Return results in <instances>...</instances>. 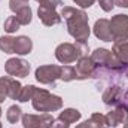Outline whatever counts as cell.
Here are the masks:
<instances>
[{
	"label": "cell",
	"mask_w": 128,
	"mask_h": 128,
	"mask_svg": "<svg viewBox=\"0 0 128 128\" xmlns=\"http://www.w3.org/2000/svg\"><path fill=\"white\" fill-rule=\"evenodd\" d=\"M22 85L12 76L0 78V103H3L8 97L12 100H18Z\"/></svg>",
	"instance_id": "obj_9"
},
{
	"label": "cell",
	"mask_w": 128,
	"mask_h": 128,
	"mask_svg": "<svg viewBox=\"0 0 128 128\" xmlns=\"http://www.w3.org/2000/svg\"><path fill=\"white\" fill-rule=\"evenodd\" d=\"M80 116H82V113L78 110V109H64L63 112H60V119H63L64 122H67V124H73V122H78L79 119H80Z\"/></svg>",
	"instance_id": "obj_18"
},
{
	"label": "cell",
	"mask_w": 128,
	"mask_h": 128,
	"mask_svg": "<svg viewBox=\"0 0 128 128\" xmlns=\"http://www.w3.org/2000/svg\"><path fill=\"white\" fill-rule=\"evenodd\" d=\"M51 128H70V124H67V122H64L63 119L57 118V119H54L52 127H51Z\"/></svg>",
	"instance_id": "obj_27"
},
{
	"label": "cell",
	"mask_w": 128,
	"mask_h": 128,
	"mask_svg": "<svg viewBox=\"0 0 128 128\" xmlns=\"http://www.w3.org/2000/svg\"><path fill=\"white\" fill-rule=\"evenodd\" d=\"M36 92V86L34 85H26L21 88V92H20V97H18V101L20 103H27L28 100H32L33 96Z\"/></svg>",
	"instance_id": "obj_22"
},
{
	"label": "cell",
	"mask_w": 128,
	"mask_h": 128,
	"mask_svg": "<svg viewBox=\"0 0 128 128\" xmlns=\"http://www.w3.org/2000/svg\"><path fill=\"white\" fill-rule=\"evenodd\" d=\"M128 122V109L124 107H113L107 115H106V127L107 128H116L121 124Z\"/></svg>",
	"instance_id": "obj_14"
},
{
	"label": "cell",
	"mask_w": 128,
	"mask_h": 128,
	"mask_svg": "<svg viewBox=\"0 0 128 128\" xmlns=\"http://www.w3.org/2000/svg\"><path fill=\"white\" fill-rule=\"evenodd\" d=\"M94 36L103 42H112V34H110V20L100 18L94 24Z\"/></svg>",
	"instance_id": "obj_15"
},
{
	"label": "cell",
	"mask_w": 128,
	"mask_h": 128,
	"mask_svg": "<svg viewBox=\"0 0 128 128\" xmlns=\"http://www.w3.org/2000/svg\"><path fill=\"white\" fill-rule=\"evenodd\" d=\"M61 6L64 3L61 0H42L39 3V9H37V16L42 21L43 26L46 27H52V26H58L63 21L61 14L57 12V8Z\"/></svg>",
	"instance_id": "obj_5"
},
{
	"label": "cell",
	"mask_w": 128,
	"mask_h": 128,
	"mask_svg": "<svg viewBox=\"0 0 128 128\" xmlns=\"http://www.w3.org/2000/svg\"><path fill=\"white\" fill-rule=\"evenodd\" d=\"M112 52L122 61V63L128 64V42H122V43H113Z\"/></svg>",
	"instance_id": "obj_19"
},
{
	"label": "cell",
	"mask_w": 128,
	"mask_h": 128,
	"mask_svg": "<svg viewBox=\"0 0 128 128\" xmlns=\"http://www.w3.org/2000/svg\"><path fill=\"white\" fill-rule=\"evenodd\" d=\"M61 16L66 20L68 34L76 42L86 43V40L90 39V34H91L90 18H88L86 12L82 9L72 8V6H63L61 8Z\"/></svg>",
	"instance_id": "obj_2"
},
{
	"label": "cell",
	"mask_w": 128,
	"mask_h": 128,
	"mask_svg": "<svg viewBox=\"0 0 128 128\" xmlns=\"http://www.w3.org/2000/svg\"><path fill=\"white\" fill-rule=\"evenodd\" d=\"M21 121L24 128H51L54 122V116L49 113H42V115L26 113L22 115Z\"/></svg>",
	"instance_id": "obj_12"
},
{
	"label": "cell",
	"mask_w": 128,
	"mask_h": 128,
	"mask_svg": "<svg viewBox=\"0 0 128 128\" xmlns=\"http://www.w3.org/2000/svg\"><path fill=\"white\" fill-rule=\"evenodd\" d=\"M26 2H30V0H26Z\"/></svg>",
	"instance_id": "obj_33"
},
{
	"label": "cell",
	"mask_w": 128,
	"mask_h": 128,
	"mask_svg": "<svg viewBox=\"0 0 128 128\" xmlns=\"http://www.w3.org/2000/svg\"><path fill=\"white\" fill-rule=\"evenodd\" d=\"M92 79L97 80L98 88L101 86V100L107 107L128 109V64L116 70L96 66Z\"/></svg>",
	"instance_id": "obj_1"
},
{
	"label": "cell",
	"mask_w": 128,
	"mask_h": 128,
	"mask_svg": "<svg viewBox=\"0 0 128 128\" xmlns=\"http://www.w3.org/2000/svg\"><path fill=\"white\" fill-rule=\"evenodd\" d=\"M91 58L96 63L97 67H103V68L116 70V68H121L125 66V63H122L112 51H109L106 48H97L91 54Z\"/></svg>",
	"instance_id": "obj_6"
},
{
	"label": "cell",
	"mask_w": 128,
	"mask_h": 128,
	"mask_svg": "<svg viewBox=\"0 0 128 128\" xmlns=\"http://www.w3.org/2000/svg\"><path fill=\"white\" fill-rule=\"evenodd\" d=\"M36 2H39V3H40V2H42V0H36Z\"/></svg>",
	"instance_id": "obj_32"
},
{
	"label": "cell",
	"mask_w": 128,
	"mask_h": 128,
	"mask_svg": "<svg viewBox=\"0 0 128 128\" xmlns=\"http://www.w3.org/2000/svg\"><path fill=\"white\" fill-rule=\"evenodd\" d=\"M32 104L34 110L49 113V112H57L63 107V98L51 94L45 88H36V92L32 98Z\"/></svg>",
	"instance_id": "obj_4"
},
{
	"label": "cell",
	"mask_w": 128,
	"mask_h": 128,
	"mask_svg": "<svg viewBox=\"0 0 128 128\" xmlns=\"http://www.w3.org/2000/svg\"><path fill=\"white\" fill-rule=\"evenodd\" d=\"M6 119L10 124H16L20 119H22V110H21V107L16 106V104H12L8 109V112H6Z\"/></svg>",
	"instance_id": "obj_20"
},
{
	"label": "cell",
	"mask_w": 128,
	"mask_h": 128,
	"mask_svg": "<svg viewBox=\"0 0 128 128\" xmlns=\"http://www.w3.org/2000/svg\"><path fill=\"white\" fill-rule=\"evenodd\" d=\"M76 128H107L106 127V115H101V113L96 112L91 115L90 119L76 125Z\"/></svg>",
	"instance_id": "obj_17"
},
{
	"label": "cell",
	"mask_w": 128,
	"mask_h": 128,
	"mask_svg": "<svg viewBox=\"0 0 128 128\" xmlns=\"http://www.w3.org/2000/svg\"><path fill=\"white\" fill-rule=\"evenodd\" d=\"M32 51H33V42L28 36H18V37H15L14 54H16V55H27Z\"/></svg>",
	"instance_id": "obj_16"
},
{
	"label": "cell",
	"mask_w": 128,
	"mask_h": 128,
	"mask_svg": "<svg viewBox=\"0 0 128 128\" xmlns=\"http://www.w3.org/2000/svg\"><path fill=\"white\" fill-rule=\"evenodd\" d=\"M36 80L43 84V85H51L55 86L57 79L61 76V66L57 64H46V66H39L36 68Z\"/></svg>",
	"instance_id": "obj_8"
},
{
	"label": "cell",
	"mask_w": 128,
	"mask_h": 128,
	"mask_svg": "<svg viewBox=\"0 0 128 128\" xmlns=\"http://www.w3.org/2000/svg\"><path fill=\"white\" fill-rule=\"evenodd\" d=\"M74 70H76V80L92 79L94 72H96V63L92 61L91 55H85V57L78 60Z\"/></svg>",
	"instance_id": "obj_13"
},
{
	"label": "cell",
	"mask_w": 128,
	"mask_h": 128,
	"mask_svg": "<svg viewBox=\"0 0 128 128\" xmlns=\"http://www.w3.org/2000/svg\"><path fill=\"white\" fill-rule=\"evenodd\" d=\"M20 27H21V24L18 22V20H16L15 15L9 16V18L4 21V24H3V28H4L6 33H15L16 30H20Z\"/></svg>",
	"instance_id": "obj_24"
},
{
	"label": "cell",
	"mask_w": 128,
	"mask_h": 128,
	"mask_svg": "<svg viewBox=\"0 0 128 128\" xmlns=\"http://www.w3.org/2000/svg\"><path fill=\"white\" fill-rule=\"evenodd\" d=\"M4 72L12 78H27L30 73V64L22 58H9L4 63Z\"/></svg>",
	"instance_id": "obj_11"
},
{
	"label": "cell",
	"mask_w": 128,
	"mask_h": 128,
	"mask_svg": "<svg viewBox=\"0 0 128 128\" xmlns=\"http://www.w3.org/2000/svg\"><path fill=\"white\" fill-rule=\"evenodd\" d=\"M9 9L15 14L21 26H28L33 20V12L28 2L26 0H9Z\"/></svg>",
	"instance_id": "obj_10"
},
{
	"label": "cell",
	"mask_w": 128,
	"mask_h": 128,
	"mask_svg": "<svg viewBox=\"0 0 128 128\" xmlns=\"http://www.w3.org/2000/svg\"><path fill=\"white\" fill-rule=\"evenodd\" d=\"M110 34L113 43L128 42V15L118 14L110 20Z\"/></svg>",
	"instance_id": "obj_7"
},
{
	"label": "cell",
	"mask_w": 128,
	"mask_h": 128,
	"mask_svg": "<svg viewBox=\"0 0 128 128\" xmlns=\"http://www.w3.org/2000/svg\"><path fill=\"white\" fill-rule=\"evenodd\" d=\"M115 4L119 8H128V0H115Z\"/></svg>",
	"instance_id": "obj_28"
},
{
	"label": "cell",
	"mask_w": 128,
	"mask_h": 128,
	"mask_svg": "<svg viewBox=\"0 0 128 128\" xmlns=\"http://www.w3.org/2000/svg\"><path fill=\"white\" fill-rule=\"evenodd\" d=\"M60 79L63 82H72V80H76V70L73 66H63L61 67V76Z\"/></svg>",
	"instance_id": "obj_23"
},
{
	"label": "cell",
	"mask_w": 128,
	"mask_h": 128,
	"mask_svg": "<svg viewBox=\"0 0 128 128\" xmlns=\"http://www.w3.org/2000/svg\"><path fill=\"white\" fill-rule=\"evenodd\" d=\"M14 43H15V37L2 36L0 37V51H3L4 54H14Z\"/></svg>",
	"instance_id": "obj_21"
},
{
	"label": "cell",
	"mask_w": 128,
	"mask_h": 128,
	"mask_svg": "<svg viewBox=\"0 0 128 128\" xmlns=\"http://www.w3.org/2000/svg\"><path fill=\"white\" fill-rule=\"evenodd\" d=\"M73 3H76L78 6H80L82 9H86V8H91L94 3H96V0H72Z\"/></svg>",
	"instance_id": "obj_26"
},
{
	"label": "cell",
	"mask_w": 128,
	"mask_h": 128,
	"mask_svg": "<svg viewBox=\"0 0 128 128\" xmlns=\"http://www.w3.org/2000/svg\"><path fill=\"white\" fill-rule=\"evenodd\" d=\"M88 52H90L88 43H82V42L67 43L66 42V43H60L55 48V58L63 64H70L88 55Z\"/></svg>",
	"instance_id": "obj_3"
},
{
	"label": "cell",
	"mask_w": 128,
	"mask_h": 128,
	"mask_svg": "<svg viewBox=\"0 0 128 128\" xmlns=\"http://www.w3.org/2000/svg\"><path fill=\"white\" fill-rule=\"evenodd\" d=\"M97 2L104 12H110L115 8V0H97Z\"/></svg>",
	"instance_id": "obj_25"
},
{
	"label": "cell",
	"mask_w": 128,
	"mask_h": 128,
	"mask_svg": "<svg viewBox=\"0 0 128 128\" xmlns=\"http://www.w3.org/2000/svg\"><path fill=\"white\" fill-rule=\"evenodd\" d=\"M0 128H3V125H2V122H0Z\"/></svg>",
	"instance_id": "obj_31"
},
{
	"label": "cell",
	"mask_w": 128,
	"mask_h": 128,
	"mask_svg": "<svg viewBox=\"0 0 128 128\" xmlns=\"http://www.w3.org/2000/svg\"><path fill=\"white\" fill-rule=\"evenodd\" d=\"M124 128H128V122H127V124H125V125H124Z\"/></svg>",
	"instance_id": "obj_30"
},
{
	"label": "cell",
	"mask_w": 128,
	"mask_h": 128,
	"mask_svg": "<svg viewBox=\"0 0 128 128\" xmlns=\"http://www.w3.org/2000/svg\"><path fill=\"white\" fill-rule=\"evenodd\" d=\"M2 112H3V110H2V107H0V118H2Z\"/></svg>",
	"instance_id": "obj_29"
}]
</instances>
